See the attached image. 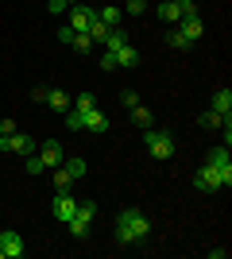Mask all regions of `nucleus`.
Listing matches in <instances>:
<instances>
[{
    "mask_svg": "<svg viewBox=\"0 0 232 259\" xmlns=\"http://www.w3.org/2000/svg\"><path fill=\"white\" fill-rule=\"evenodd\" d=\"M147 236H151V221H147L140 209H124V213L116 217V240H120V244H144Z\"/></svg>",
    "mask_w": 232,
    "mask_h": 259,
    "instance_id": "1",
    "label": "nucleus"
},
{
    "mask_svg": "<svg viewBox=\"0 0 232 259\" xmlns=\"http://www.w3.org/2000/svg\"><path fill=\"white\" fill-rule=\"evenodd\" d=\"M144 143H147V151H151L155 159H170V155L178 151V140L170 136V132H159V128H147Z\"/></svg>",
    "mask_w": 232,
    "mask_h": 259,
    "instance_id": "2",
    "label": "nucleus"
},
{
    "mask_svg": "<svg viewBox=\"0 0 232 259\" xmlns=\"http://www.w3.org/2000/svg\"><path fill=\"white\" fill-rule=\"evenodd\" d=\"M0 151L4 155H31L35 140L27 136V132H0Z\"/></svg>",
    "mask_w": 232,
    "mask_h": 259,
    "instance_id": "3",
    "label": "nucleus"
},
{
    "mask_svg": "<svg viewBox=\"0 0 232 259\" xmlns=\"http://www.w3.org/2000/svg\"><path fill=\"white\" fill-rule=\"evenodd\" d=\"M201 162H209V166L221 170V186H232V155H228V147H213V151H205Z\"/></svg>",
    "mask_w": 232,
    "mask_h": 259,
    "instance_id": "4",
    "label": "nucleus"
},
{
    "mask_svg": "<svg viewBox=\"0 0 232 259\" xmlns=\"http://www.w3.org/2000/svg\"><path fill=\"white\" fill-rule=\"evenodd\" d=\"M194 186H198L201 194L224 190V186H221V170H217V166H209V162H201V166H198V174H194Z\"/></svg>",
    "mask_w": 232,
    "mask_h": 259,
    "instance_id": "5",
    "label": "nucleus"
},
{
    "mask_svg": "<svg viewBox=\"0 0 232 259\" xmlns=\"http://www.w3.org/2000/svg\"><path fill=\"white\" fill-rule=\"evenodd\" d=\"M97 20V8H89V4H70V31H89V23Z\"/></svg>",
    "mask_w": 232,
    "mask_h": 259,
    "instance_id": "6",
    "label": "nucleus"
},
{
    "mask_svg": "<svg viewBox=\"0 0 232 259\" xmlns=\"http://www.w3.org/2000/svg\"><path fill=\"white\" fill-rule=\"evenodd\" d=\"M51 209H55V217L62 221V225H66L70 217L77 213V197L70 194V190H55V201H51Z\"/></svg>",
    "mask_w": 232,
    "mask_h": 259,
    "instance_id": "7",
    "label": "nucleus"
},
{
    "mask_svg": "<svg viewBox=\"0 0 232 259\" xmlns=\"http://www.w3.org/2000/svg\"><path fill=\"white\" fill-rule=\"evenodd\" d=\"M23 251H27L23 248V236L16 232V228H4V232H0V255L4 259H20Z\"/></svg>",
    "mask_w": 232,
    "mask_h": 259,
    "instance_id": "8",
    "label": "nucleus"
},
{
    "mask_svg": "<svg viewBox=\"0 0 232 259\" xmlns=\"http://www.w3.org/2000/svg\"><path fill=\"white\" fill-rule=\"evenodd\" d=\"M43 105H51V108L58 112V116H66L70 108H74V101H70V93H66V89H47V101H43Z\"/></svg>",
    "mask_w": 232,
    "mask_h": 259,
    "instance_id": "9",
    "label": "nucleus"
},
{
    "mask_svg": "<svg viewBox=\"0 0 232 259\" xmlns=\"http://www.w3.org/2000/svg\"><path fill=\"white\" fill-rule=\"evenodd\" d=\"M178 31L186 35V43H198L205 35V23H201V16H186V20H178Z\"/></svg>",
    "mask_w": 232,
    "mask_h": 259,
    "instance_id": "10",
    "label": "nucleus"
},
{
    "mask_svg": "<svg viewBox=\"0 0 232 259\" xmlns=\"http://www.w3.org/2000/svg\"><path fill=\"white\" fill-rule=\"evenodd\" d=\"M39 159H43V166H58V162L66 159V151H62V143H58V140H47L43 151H39Z\"/></svg>",
    "mask_w": 232,
    "mask_h": 259,
    "instance_id": "11",
    "label": "nucleus"
},
{
    "mask_svg": "<svg viewBox=\"0 0 232 259\" xmlns=\"http://www.w3.org/2000/svg\"><path fill=\"white\" fill-rule=\"evenodd\" d=\"M85 132H97V136H105V132H109V116H105L101 108H89V112H85Z\"/></svg>",
    "mask_w": 232,
    "mask_h": 259,
    "instance_id": "12",
    "label": "nucleus"
},
{
    "mask_svg": "<svg viewBox=\"0 0 232 259\" xmlns=\"http://www.w3.org/2000/svg\"><path fill=\"white\" fill-rule=\"evenodd\" d=\"M97 20L105 23V27H124V12L112 8V4H105V8H97Z\"/></svg>",
    "mask_w": 232,
    "mask_h": 259,
    "instance_id": "13",
    "label": "nucleus"
},
{
    "mask_svg": "<svg viewBox=\"0 0 232 259\" xmlns=\"http://www.w3.org/2000/svg\"><path fill=\"white\" fill-rule=\"evenodd\" d=\"M66 47H74L77 54H93V51H97V43H93V39H89L85 31H74V35L66 39Z\"/></svg>",
    "mask_w": 232,
    "mask_h": 259,
    "instance_id": "14",
    "label": "nucleus"
},
{
    "mask_svg": "<svg viewBox=\"0 0 232 259\" xmlns=\"http://www.w3.org/2000/svg\"><path fill=\"white\" fill-rule=\"evenodd\" d=\"M213 112H221V116H232V89H221V93H213Z\"/></svg>",
    "mask_w": 232,
    "mask_h": 259,
    "instance_id": "15",
    "label": "nucleus"
},
{
    "mask_svg": "<svg viewBox=\"0 0 232 259\" xmlns=\"http://www.w3.org/2000/svg\"><path fill=\"white\" fill-rule=\"evenodd\" d=\"M70 236L74 240H89V228H93V221H85V217H70Z\"/></svg>",
    "mask_w": 232,
    "mask_h": 259,
    "instance_id": "16",
    "label": "nucleus"
},
{
    "mask_svg": "<svg viewBox=\"0 0 232 259\" xmlns=\"http://www.w3.org/2000/svg\"><path fill=\"white\" fill-rule=\"evenodd\" d=\"M112 54H116V66H140V51L132 43H124L120 51H112Z\"/></svg>",
    "mask_w": 232,
    "mask_h": 259,
    "instance_id": "17",
    "label": "nucleus"
},
{
    "mask_svg": "<svg viewBox=\"0 0 232 259\" xmlns=\"http://www.w3.org/2000/svg\"><path fill=\"white\" fill-rule=\"evenodd\" d=\"M128 112H132V124H135V128H151V124H155V116H151V108H144V105H135V108H128Z\"/></svg>",
    "mask_w": 232,
    "mask_h": 259,
    "instance_id": "18",
    "label": "nucleus"
},
{
    "mask_svg": "<svg viewBox=\"0 0 232 259\" xmlns=\"http://www.w3.org/2000/svg\"><path fill=\"white\" fill-rule=\"evenodd\" d=\"M109 31H112V27H105V23H101V20H93V23H89V39H93V43H97V47H105V39H109Z\"/></svg>",
    "mask_w": 232,
    "mask_h": 259,
    "instance_id": "19",
    "label": "nucleus"
},
{
    "mask_svg": "<svg viewBox=\"0 0 232 259\" xmlns=\"http://www.w3.org/2000/svg\"><path fill=\"white\" fill-rule=\"evenodd\" d=\"M124 43H128V31H124V27H112L109 39H105V51H120Z\"/></svg>",
    "mask_w": 232,
    "mask_h": 259,
    "instance_id": "20",
    "label": "nucleus"
},
{
    "mask_svg": "<svg viewBox=\"0 0 232 259\" xmlns=\"http://www.w3.org/2000/svg\"><path fill=\"white\" fill-rule=\"evenodd\" d=\"M198 124H201V128H224V124H228V116H221V112H213V108H209V112H201Z\"/></svg>",
    "mask_w": 232,
    "mask_h": 259,
    "instance_id": "21",
    "label": "nucleus"
},
{
    "mask_svg": "<svg viewBox=\"0 0 232 259\" xmlns=\"http://www.w3.org/2000/svg\"><path fill=\"white\" fill-rule=\"evenodd\" d=\"M159 20H163V23H178V20H182L178 8H174V0H163V4H159Z\"/></svg>",
    "mask_w": 232,
    "mask_h": 259,
    "instance_id": "22",
    "label": "nucleus"
},
{
    "mask_svg": "<svg viewBox=\"0 0 232 259\" xmlns=\"http://www.w3.org/2000/svg\"><path fill=\"white\" fill-rule=\"evenodd\" d=\"M70 186H74V178H70V170L58 162V166H55V190H70Z\"/></svg>",
    "mask_w": 232,
    "mask_h": 259,
    "instance_id": "23",
    "label": "nucleus"
},
{
    "mask_svg": "<svg viewBox=\"0 0 232 259\" xmlns=\"http://www.w3.org/2000/svg\"><path fill=\"white\" fill-rule=\"evenodd\" d=\"M166 47H170V51H186V47H194V43H186L182 31H166Z\"/></svg>",
    "mask_w": 232,
    "mask_h": 259,
    "instance_id": "24",
    "label": "nucleus"
},
{
    "mask_svg": "<svg viewBox=\"0 0 232 259\" xmlns=\"http://www.w3.org/2000/svg\"><path fill=\"white\" fill-rule=\"evenodd\" d=\"M74 108H77V112H81V116H85L89 108H97V97H93V93H77V101H74Z\"/></svg>",
    "mask_w": 232,
    "mask_h": 259,
    "instance_id": "25",
    "label": "nucleus"
},
{
    "mask_svg": "<svg viewBox=\"0 0 232 259\" xmlns=\"http://www.w3.org/2000/svg\"><path fill=\"white\" fill-rule=\"evenodd\" d=\"M62 166L70 170V178H74V182L81 178V174H85V159H62Z\"/></svg>",
    "mask_w": 232,
    "mask_h": 259,
    "instance_id": "26",
    "label": "nucleus"
},
{
    "mask_svg": "<svg viewBox=\"0 0 232 259\" xmlns=\"http://www.w3.org/2000/svg\"><path fill=\"white\" fill-rule=\"evenodd\" d=\"M124 16H132V20H135V16H144V12H147V0H128V4H124Z\"/></svg>",
    "mask_w": 232,
    "mask_h": 259,
    "instance_id": "27",
    "label": "nucleus"
},
{
    "mask_svg": "<svg viewBox=\"0 0 232 259\" xmlns=\"http://www.w3.org/2000/svg\"><path fill=\"white\" fill-rule=\"evenodd\" d=\"M66 128L70 132H81V128H85V116H81L77 108H70V112H66Z\"/></svg>",
    "mask_w": 232,
    "mask_h": 259,
    "instance_id": "28",
    "label": "nucleus"
},
{
    "mask_svg": "<svg viewBox=\"0 0 232 259\" xmlns=\"http://www.w3.org/2000/svg\"><path fill=\"white\" fill-rule=\"evenodd\" d=\"M174 8H178V16L186 20V16H198V0H174Z\"/></svg>",
    "mask_w": 232,
    "mask_h": 259,
    "instance_id": "29",
    "label": "nucleus"
},
{
    "mask_svg": "<svg viewBox=\"0 0 232 259\" xmlns=\"http://www.w3.org/2000/svg\"><path fill=\"white\" fill-rule=\"evenodd\" d=\"M74 217H85V221H93L97 217V201H77V213Z\"/></svg>",
    "mask_w": 232,
    "mask_h": 259,
    "instance_id": "30",
    "label": "nucleus"
},
{
    "mask_svg": "<svg viewBox=\"0 0 232 259\" xmlns=\"http://www.w3.org/2000/svg\"><path fill=\"white\" fill-rule=\"evenodd\" d=\"M120 105H124V108H135V105H140V93H132V89H120Z\"/></svg>",
    "mask_w": 232,
    "mask_h": 259,
    "instance_id": "31",
    "label": "nucleus"
},
{
    "mask_svg": "<svg viewBox=\"0 0 232 259\" xmlns=\"http://www.w3.org/2000/svg\"><path fill=\"white\" fill-rule=\"evenodd\" d=\"M101 70H116V54L112 51H101Z\"/></svg>",
    "mask_w": 232,
    "mask_h": 259,
    "instance_id": "32",
    "label": "nucleus"
},
{
    "mask_svg": "<svg viewBox=\"0 0 232 259\" xmlns=\"http://www.w3.org/2000/svg\"><path fill=\"white\" fill-rule=\"evenodd\" d=\"M47 166H43V159H27V174H43Z\"/></svg>",
    "mask_w": 232,
    "mask_h": 259,
    "instance_id": "33",
    "label": "nucleus"
},
{
    "mask_svg": "<svg viewBox=\"0 0 232 259\" xmlns=\"http://www.w3.org/2000/svg\"><path fill=\"white\" fill-rule=\"evenodd\" d=\"M47 8H51V12H55V16H58V12H66L70 4H66V0H47Z\"/></svg>",
    "mask_w": 232,
    "mask_h": 259,
    "instance_id": "34",
    "label": "nucleus"
},
{
    "mask_svg": "<svg viewBox=\"0 0 232 259\" xmlns=\"http://www.w3.org/2000/svg\"><path fill=\"white\" fill-rule=\"evenodd\" d=\"M66 4H77V0H66Z\"/></svg>",
    "mask_w": 232,
    "mask_h": 259,
    "instance_id": "35",
    "label": "nucleus"
},
{
    "mask_svg": "<svg viewBox=\"0 0 232 259\" xmlns=\"http://www.w3.org/2000/svg\"><path fill=\"white\" fill-rule=\"evenodd\" d=\"M0 259H4V255H0Z\"/></svg>",
    "mask_w": 232,
    "mask_h": 259,
    "instance_id": "36",
    "label": "nucleus"
}]
</instances>
